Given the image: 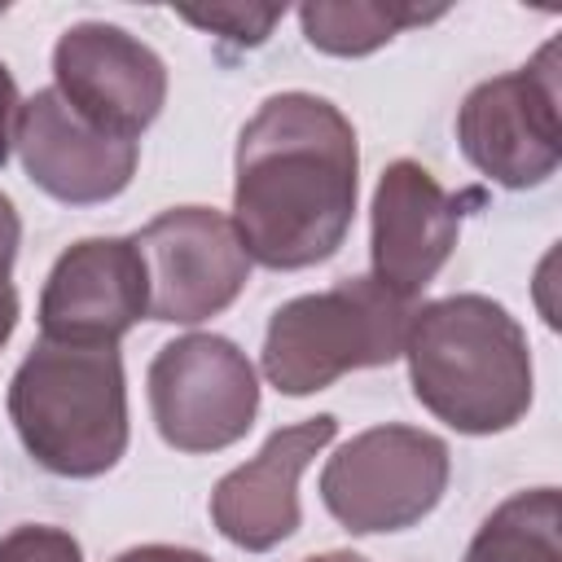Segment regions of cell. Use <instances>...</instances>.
Wrapping results in <instances>:
<instances>
[{
    "mask_svg": "<svg viewBox=\"0 0 562 562\" xmlns=\"http://www.w3.org/2000/svg\"><path fill=\"white\" fill-rule=\"evenodd\" d=\"M233 228L272 272L325 263L347 241L360 189L351 119L316 92H277L241 127L233 154Z\"/></svg>",
    "mask_w": 562,
    "mask_h": 562,
    "instance_id": "1",
    "label": "cell"
},
{
    "mask_svg": "<svg viewBox=\"0 0 562 562\" xmlns=\"http://www.w3.org/2000/svg\"><path fill=\"white\" fill-rule=\"evenodd\" d=\"M400 356L417 404L457 435H501L531 408L527 334L487 294H448L413 307Z\"/></svg>",
    "mask_w": 562,
    "mask_h": 562,
    "instance_id": "2",
    "label": "cell"
},
{
    "mask_svg": "<svg viewBox=\"0 0 562 562\" xmlns=\"http://www.w3.org/2000/svg\"><path fill=\"white\" fill-rule=\"evenodd\" d=\"M9 422L57 479H97L127 452V378L119 347L40 338L9 382Z\"/></svg>",
    "mask_w": 562,
    "mask_h": 562,
    "instance_id": "3",
    "label": "cell"
},
{
    "mask_svg": "<svg viewBox=\"0 0 562 562\" xmlns=\"http://www.w3.org/2000/svg\"><path fill=\"white\" fill-rule=\"evenodd\" d=\"M413 307L373 277L281 303L263 329V378L281 395H316L342 373L400 360Z\"/></svg>",
    "mask_w": 562,
    "mask_h": 562,
    "instance_id": "4",
    "label": "cell"
},
{
    "mask_svg": "<svg viewBox=\"0 0 562 562\" xmlns=\"http://www.w3.org/2000/svg\"><path fill=\"white\" fill-rule=\"evenodd\" d=\"M452 452L422 426H369L321 470V501L351 536L417 527L448 492Z\"/></svg>",
    "mask_w": 562,
    "mask_h": 562,
    "instance_id": "5",
    "label": "cell"
},
{
    "mask_svg": "<svg viewBox=\"0 0 562 562\" xmlns=\"http://www.w3.org/2000/svg\"><path fill=\"white\" fill-rule=\"evenodd\" d=\"M457 145L501 189H536L562 162L558 40L527 66L474 83L457 110Z\"/></svg>",
    "mask_w": 562,
    "mask_h": 562,
    "instance_id": "6",
    "label": "cell"
},
{
    "mask_svg": "<svg viewBox=\"0 0 562 562\" xmlns=\"http://www.w3.org/2000/svg\"><path fill=\"white\" fill-rule=\"evenodd\" d=\"M149 413L167 448L202 457L224 452L259 417V378L246 351L224 334H184L149 360Z\"/></svg>",
    "mask_w": 562,
    "mask_h": 562,
    "instance_id": "7",
    "label": "cell"
},
{
    "mask_svg": "<svg viewBox=\"0 0 562 562\" xmlns=\"http://www.w3.org/2000/svg\"><path fill=\"white\" fill-rule=\"evenodd\" d=\"M149 277V321L198 325L237 303L250 281V255L233 220L215 206H171L136 237Z\"/></svg>",
    "mask_w": 562,
    "mask_h": 562,
    "instance_id": "8",
    "label": "cell"
},
{
    "mask_svg": "<svg viewBox=\"0 0 562 562\" xmlns=\"http://www.w3.org/2000/svg\"><path fill=\"white\" fill-rule=\"evenodd\" d=\"M53 88L92 127L136 140L162 114L167 66L114 22H75L53 44Z\"/></svg>",
    "mask_w": 562,
    "mask_h": 562,
    "instance_id": "9",
    "label": "cell"
},
{
    "mask_svg": "<svg viewBox=\"0 0 562 562\" xmlns=\"http://www.w3.org/2000/svg\"><path fill=\"white\" fill-rule=\"evenodd\" d=\"M149 316V277L132 237H83L57 255L40 290V338L119 347Z\"/></svg>",
    "mask_w": 562,
    "mask_h": 562,
    "instance_id": "10",
    "label": "cell"
},
{
    "mask_svg": "<svg viewBox=\"0 0 562 562\" xmlns=\"http://www.w3.org/2000/svg\"><path fill=\"white\" fill-rule=\"evenodd\" d=\"M461 215V198H452L422 162L395 158L382 167L369 206V277L413 307L457 250Z\"/></svg>",
    "mask_w": 562,
    "mask_h": 562,
    "instance_id": "11",
    "label": "cell"
},
{
    "mask_svg": "<svg viewBox=\"0 0 562 562\" xmlns=\"http://www.w3.org/2000/svg\"><path fill=\"white\" fill-rule=\"evenodd\" d=\"M13 145L26 180L66 206L119 198L140 162V140L92 127L57 88H40L22 101Z\"/></svg>",
    "mask_w": 562,
    "mask_h": 562,
    "instance_id": "12",
    "label": "cell"
},
{
    "mask_svg": "<svg viewBox=\"0 0 562 562\" xmlns=\"http://www.w3.org/2000/svg\"><path fill=\"white\" fill-rule=\"evenodd\" d=\"M338 417L316 413L294 426H281L268 435V443L237 470H228L211 492V522L215 531L246 549L268 553L281 540H290L303 522L299 509V474L334 443Z\"/></svg>",
    "mask_w": 562,
    "mask_h": 562,
    "instance_id": "13",
    "label": "cell"
},
{
    "mask_svg": "<svg viewBox=\"0 0 562 562\" xmlns=\"http://www.w3.org/2000/svg\"><path fill=\"white\" fill-rule=\"evenodd\" d=\"M461 562H562L558 487H531L501 501L474 531Z\"/></svg>",
    "mask_w": 562,
    "mask_h": 562,
    "instance_id": "14",
    "label": "cell"
},
{
    "mask_svg": "<svg viewBox=\"0 0 562 562\" xmlns=\"http://www.w3.org/2000/svg\"><path fill=\"white\" fill-rule=\"evenodd\" d=\"M443 18V9H417V4H382V0H312L299 9L303 40L316 53L329 57H364L382 44H391L404 26H422Z\"/></svg>",
    "mask_w": 562,
    "mask_h": 562,
    "instance_id": "15",
    "label": "cell"
},
{
    "mask_svg": "<svg viewBox=\"0 0 562 562\" xmlns=\"http://www.w3.org/2000/svg\"><path fill=\"white\" fill-rule=\"evenodd\" d=\"M180 18L198 31H211L215 40H233L237 48H259L268 40V31L285 18V4H215V9H180Z\"/></svg>",
    "mask_w": 562,
    "mask_h": 562,
    "instance_id": "16",
    "label": "cell"
},
{
    "mask_svg": "<svg viewBox=\"0 0 562 562\" xmlns=\"http://www.w3.org/2000/svg\"><path fill=\"white\" fill-rule=\"evenodd\" d=\"M0 562H83V549L66 527L22 522L0 536Z\"/></svg>",
    "mask_w": 562,
    "mask_h": 562,
    "instance_id": "17",
    "label": "cell"
},
{
    "mask_svg": "<svg viewBox=\"0 0 562 562\" xmlns=\"http://www.w3.org/2000/svg\"><path fill=\"white\" fill-rule=\"evenodd\" d=\"M18 246H22V220H18L13 198H9V193H0V285L13 277Z\"/></svg>",
    "mask_w": 562,
    "mask_h": 562,
    "instance_id": "18",
    "label": "cell"
},
{
    "mask_svg": "<svg viewBox=\"0 0 562 562\" xmlns=\"http://www.w3.org/2000/svg\"><path fill=\"white\" fill-rule=\"evenodd\" d=\"M18 110H22L18 83H13L9 66L0 61V167L9 162V149H13V132H18Z\"/></svg>",
    "mask_w": 562,
    "mask_h": 562,
    "instance_id": "19",
    "label": "cell"
},
{
    "mask_svg": "<svg viewBox=\"0 0 562 562\" xmlns=\"http://www.w3.org/2000/svg\"><path fill=\"white\" fill-rule=\"evenodd\" d=\"M114 562H215V558L184 544H136V549H123Z\"/></svg>",
    "mask_w": 562,
    "mask_h": 562,
    "instance_id": "20",
    "label": "cell"
},
{
    "mask_svg": "<svg viewBox=\"0 0 562 562\" xmlns=\"http://www.w3.org/2000/svg\"><path fill=\"white\" fill-rule=\"evenodd\" d=\"M18 312H22L18 290H13V281H4V285H0V347L13 338V329H18Z\"/></svg>",
    "mask_w": 562,
    "mask_h": 562,
    "instance_id": "21",
    "label": "cell"
},
{
    "mask_svg": "<svg viewBox=\"0 0 562 562\" xmlns=\"http://www.w3.org/2000/svg\"><path fill=\"white\" fill-rule=\"evenodd\" d=\"M303 562H369V558H360V553H351V549H329V553H312V558H303Z\"/></svg>",
    "mask_w": 562,
    "mask_h": 562,
    "instance_id": "22",
    "label": "cell"
}]
</instances>
